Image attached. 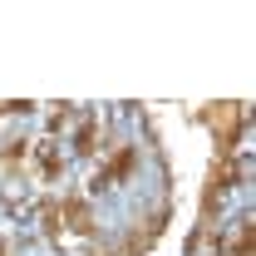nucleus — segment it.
I'll return each instance as SVG.
<instances>
[{
    "instance_id": "obj_1",
    "label": "nucleus",
    "mask_w": 256,
    "mask_h": 256,
    "mask_svg": "<svg viewBox=\"0 0 256 256\" xmlns=\"http://www.w3.org/2000/svg\"><path fill=\"white\" fill-rule=\"evenodd\" d=\"M207 124H212V133H217V143L232 153L236 128H242V104H212V108H207Z\"/></svg>"
},
{
    "instance_id": "obj_2",
    "label": "nucleus",
    "mask_w": 256,
    "mask_h": 256,
    "mask_svg": "<svg viewBox=\"0 0 256 256\" xmlns=\"http://www.w3.org/2000/svg\"><path fill=\"white\" fill-rule=\"evenodd\" d=\"M64 222L74 226L79 236H89V232H94V217H89V207H84L79 197H69V202H64Z\"/></svg>"
}]
</instances>
